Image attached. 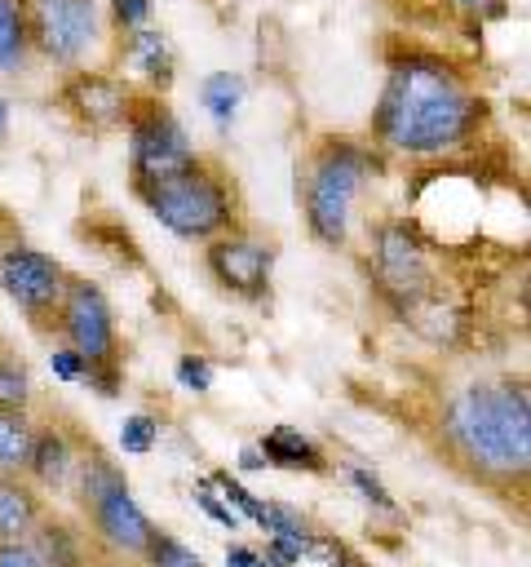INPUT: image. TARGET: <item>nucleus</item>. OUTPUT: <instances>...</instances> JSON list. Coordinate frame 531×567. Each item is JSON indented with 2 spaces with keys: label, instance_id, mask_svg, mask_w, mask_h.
<instances>
[{
  "label": "nucleus",
  "instance_id": "nucleus-13",
  "mask_svg": "<svg viewBox=\"0 0 531 567\" xmlns=\"http://www.w3.org/2000/svg\"><path fill=\"white\" fill-rule=\"evenodd\" d=\"M257 452H261L266 465H274V470H305V474H323V470H327L319 443L305 439V434L292 430V425H274V430H266L261 443H257Z\"/></svg>",
  "mask_w": 531,
  "mask_h": 567
},
{
  "label": "nucleus",
  "instance_id": "nucleus-10",
  "mask_svg": "<svg viewBox=\"0 0 531 567\" xmlns=\"http://www.w3.org/2000/svg\"><path fill=\"white\" fill-rule=\"evenodd\" d=\"M270 266L274 252L248 235H226L208 244V270L221 288L239 292V297H261L270 288Z\"/></svg>",
  "mask_w": 531,
  "mask_h": 567
},
{
  "label": "nucleus",
  "instance_id": "nucleus-5",
  "mask_svg": "<svg viewBox=\"0 0 531 567\" xmlns=\"http://www.w3.org/2000/svg\"><path fill=\"white\" fill-rule=\"evenodd\" d=\"M128 159H133V182L137 186L173 177V173L199 164L195 151H190L186 128L164 106H142L133 115V124H128Z\"/></svg>",
  "mask_w": 531,
  "mask_h": 567
},
{
  "label": "nucleus",
  "instance_id": "nucleus-14",
  "mask_svg": "<svg viewBox=\"0 0 531 567\" xmlns=\"http://www.w3.org/2000/svg\"><path fill=\"white\" fill-rule=\"evenodd\" d=\"M27 470H31V478H35L40 487H62V483L75 474V452H71L66 434H62V430L35 434V439H31V461H27Z\"/></svg>",
  "mask_w": 531,
  "mask_h": 567
},
{
  "label": "nucleus",
  "instance_id": "nucleus-32",
  "mask_svg": "<svg viewBox=\"0 0 531 567\" xmlns=\"http://www.w3.org/2000/svg\"><path fill=\"white\" fill-rule=\"evenodd\" d=\"M226 567H270V563H266V554L252 549V545H230V549H226Z\"/></svg>",
  "mask_w": 531,
  "mask_h": 567
},
{
  "label": "nucleus",
  "instance_id": "nucleus-27",
  "mask_svg": "<svg viewBox=\"0 0 531 567\" xmlns=\"http://www.w3.org/2000/svg\"><path fill=\"white\" fill-rule=\"evenodd\" d=\"M195 501H199V509H204L208 518H217V523H221V527H230V532L243 523V518H239V514L217 496V487H212L208 478H204V483H195Z\"/></svg>",
  "mask_w": 531,
  "mask_h": 567
},
{
  "label": "nucleus",
  "instance_id": "nucleus-20",
  "mask_svg": "<svg viewBox=\"0 0 531 567\" xmlns=\"http://www.w3.org/2000/svg\"><path fill=\"white\" fill-rule=\"evenodd\" d=\"M27 0H0V71H18L27 58Z\"/></svg>",
  "mask_w": 531,
  "mask_h": 567
},
{
  "label": "nucleus",
  "instance_id": "nucleus-9",
  "mask_svg": "<svg viewBox=\"0 0 531 567\" xmlns=\"http://www.w3.org/2000/svg\"><path fill=\"white\" fill-rule=\"evenodd\" d=\"M0 288L9 292V301L27 315H40L49 306L62 301V288H66V270L40 252V248H9L0 257Z\"/></svg>",
  "mask_w": 531,
  "mask_h": 567
},
{
  "label": "nucleus",
  "instance_id": "nucleus-31",
  "mask_svg": "<svg viewBox=\"0 0 531 567\" xmlns=\"http://www.w3.org/2000/svg\"><path fill=\"white\" fill-rule=\"evenodd\" d=\"M0 567H44L31 540H0Z\"/></svg>",
  "mask_w": 531,
  "mask_h": 567
},
{
  "label": "nucleus",
  "instance_id": "nucleus-17",
  "mask_svg": "<svg viewBox=\"0 0 531 567\" xmlns=\"http://www.w3.org/2000/svg\"><path fill=\"white\" fill-rule=\"evenodd\" d=\"M27 540L35 545V554H40L44 567H84L80 536H75L66 523H58V518H40Z\"/></svg>",
  "mask_w": 531,
  "mask_h": 567
},
{
  "label": "nucleus",
  "instance_id": "nucleus-7",
  "mask_svg": "<svg viewBox=\"0 0 531 567\" xmlns=\"http://www.w3.org/2000/svg\"><path fill=\"white\" fill-rule=\"evenodd\" d=\"M376 279L385 288V297H394L403 310H412L416 301H425L434 292L425 244L407 221H389L376 230Z\"/></svg>",
  "mask_w": 531,
  "mask_h": 567
},
{
  "label": "nucleus",
  "instance_id": "nucleus-23",
  "mask_svg": "<svg viewBox=\"0 0 531 567\" xmlns=\"http://www.w3.org/2000/svg\"><path fill=\"white\" fill-rule=\"evenodd\" d=\"M146 554V563L150 567H208L190 545H181L177 536H168V532H155L150 536V545L142 549Z\"/></svg>",
  "mask_w": 531,
  "mask_h": 567
},
{
  "label": "nucleus",
  "instance_id": "nucleus-2",
  "mask_svg": "<svg viewBox=\"0 0 531 567\" xmlns=\"http://www.w3.org/2000/svg\"><path fill=\"white\" fill-rule=\"evenodd\" d=\"M451 447L482 474H527L531 465V399L509 381H473L447 403Z\"/></svg>",
  "mask_w": 531,
  "mask_h": 567
},
{
  "label": "nucleus",
  "instance_id": "nucleus-29",
  "mask_svg": "<svg viewBox=\"0 0 531 567\" xmlns=\"http://www.w3.org/2000/svg\"><path fill=\"white\" fill-rule=\"evenodd\" d=\"M350 483L367 496V505H376V509H394V501H389V492L381 487V478H376V474H367L363 465H350Z\"/></svg>",
  "mask_w": 531,
  "mask_h": 567
},
{
  "label": "nucleus",
  "instance_id": "nucleus-25",
  "mask_svg": "<svg viewBox=\"0 0 531 567\" xmlns=\"http://www.w3.org/2000/svg\"><path fill=\"white\" fill-rule=\"evenodd\" d=\"M31 399V372L18 359H0V408H27Z\"/></svg>",
  "mask_w": 531,
  "mask_h": 567
},
{
  "label": "nucleus",
  "instance_id": "nucleus-28",
  "mask_svg": "<svg viewBox=\"0 0 531 567\" xmlns=\"http://www.w3.org/2000/svg\"><path fill=\"white\" fill-rule=\"evenodd\" d=\"M49 368H53V377H62V381H84L93 368H88V359H80L71 346H62V350H53L49 354Z\"/></svg>",
  "mask_w": 531,
  "mask_h": 567
},
{
  "label": "nucleus",
  "instance_id": "nucleus-35",
  "mask_svg": "<svg viewBox=\"0 0 531 567\" xmlns=\"http://www.w3.org/2000/svg\"><path fill=\"white\" fill-rule=\"evenodd\" d=\"M332 567H367L358 554H350V549H336V558H332Z\"/></svg>",
  "mask_w": 531,
  "mask_h": 567
},
{
  "label": "nucleus",
  "instance_id": "nucleus-33",
  "mask_svg": "<svg viewBox=\"0 0 531 567\" xmlns=\"http://www.w3.org/2000/svg\"><path fill=\"white\" fill-rule=\"evenodd\" d=\"M456 4H460L465 13H478V18H482V13H491V18L504 13V0H456Z\"/></svg>",
  "mask_w": 531,
  "mask_h": 567
},
{
  "label": "nucleus",
  "instance_id": "nucleus-1",
  "mask_svg": "<svg viewBox=\"0 0 531 567\" xmlns=\"http://www.w3.org/2000/svg\"><path fill=\"white\" fill-rule=\"evenodd\" d=\"M482 120V102L456 71L429 53H407L389 66L376 102V137L403 155H438L460 146Z\"/></svg>",
  "mask_w": 531,
  "mask_h": 567
},
{
  "label": "nucleus",
  "instance_id": "nucleus-15",
  "mask_svg": "<svg viewBox=\"0 0 531 567\" xmlns=\"http://www.w3.org/2000/svg\"><path fill=\"white\" fill-rule=\"evenodd\" d=\"M35 523H40V496L27 483L0 474V540H27Z\"/></svg>",
  "mask_w": 531,
  "mask_h": 567
},
{
  "label": "nucleus",
  "instance_id": "nucleus-22",
  "mask_svg": "<svg viewBox=\"0 0 531 567\" xmlns=\"http://www.w3.org/2000/svg\"><path fill=\"white\" fill-rule=\"evenodd\" d=\"M208 483L217 487V496L239 514V518H248V523H261V514H266V501L261 496H252L235 474H226V470H217V474H208Z\"/></svg>",
  "mask_w": 531,
  "mask_h": 567
},
{
  "label": "nucleus",
  "instance_id": "nucleus-36",
  "mask_svg": "<svg viewBox=\"0 0 531 567\" xmlns=\"http://www.w3.org/2000/svg\"><path fill=\"white\" fill-rule=\"evenodd\" d=\"M4 133H9V102L0 97V137H4Z\"/></svg>",
  "mask_w": 531,
  "mask_h": 567
},
{
  "label": "nucleus",
  "instance_id": "nucleus-24",
  "mask_svg": "<svg viewBox=\"0 0 531 567\" xmlns=\"http://www.w3.org/2000/svg\"><path fill=\"white\" fill-rule=\"evenodd\" d=\"M155 439H159V421H155V416H146V412L124 416V425H119V447H124L128 456H146V452L155 447Z\"/></svg>",
  "mask_w": 531,
  "mask_h": 567
},
{
  "label": "nucleus",
  "instance_id": "nucleus-21",
  "mask_svg": "<svg viewBox=\"0 0 531 567\" xmlns=\"http://www.w3.org/2000/svg\"><path fill=\"white\" fill-rule=\"evenodd\" d=\"M266 536H274V540H288V545H296L301 554H310V540H314V532H310V523L292 509V505H283V501H266V514H261V523H257Z\"/></svg>",
  "mask_w": 531,
  "mask_h": 567
},
{
  "label": "nucleus",
  "instance_id": "nucleus-34",
  "mask_svg": "<svg viewBox=\"0 0 531 567\" xmlns=\"http://www.w3.org/2000/svg\"><path fill=\"white\" fill-rule=\"evenodd\" d=\"M239 465H243V470H266V456L257 452V443H248V447L239 452Z\"/></svg>",
  "mask_w": 531,
  "mask_h": 567
},
{
  "label": "nucleus",
  "instance_id": "nucleus-16",
  "mask_svg": "<svg viewBox=\"0 0 531 567\" xmlns=\"http://www.w3.org/2000/svg\"><path fill=\"white\" fill-rule=\"evenodd\" d=\"M128 66L133 71H142L150 84H173V66H177V58H173V49H168V40L159 35V31H133L128 35Z\"/></svg>",
  "mask_w": 531,
  "mask_h": 567
},
{
  "label": "nucleus",
  "instance_id": "nucleus-18",
  "mask_svg": "<svg viewBox=\"0 0 531 567\" xmlns=\"http://www.w3.org/2000/svg\"><path fill=\"white\" fill-rule=\"evenodd\" d=\"M31 439H35V430H31L27 412L0 408V474L18 478V474L27 470V461H31Z\"/></svg>",
  "mask_w": 531,
  "mask_h": 567
},
{
  "label": "nucleus",
  "instance_id": "nucleus-4",
  "mask_svg": "<svg viewBox=\"0 0 531 567\" xmlns=\"http://www.w3.org/2000/svg\"><path fill=\"white\" fill-rule=\"evenodd\" d=\"M363 173H367V155L350 142H336L314 159L310 182H305V217H310L314 239L341 244L350 235V213H354Z\"/></svg>",
  "mask_w": 531,
  "mask_h": 567
},
{
  "label": "nucleus",
  "instance_id": "nucleus-30",
  "mask_svg": "<svg viewBox=\"0 0 531 567\" xmlns=\"http://www.w3.org/2000/svg\"><path fill=\"white\" fill-rule=\"evenodd\" d=\"M111 13L124 31H142V22L150 18V0H111Z\"/></svg>",
  "mask_w": 531,
  "mask_h": 567
},
{
  "label": "nucleus",
  "instance_id": "nucleus-3",
  "mask_svg": "<svg viewBox=\"0 0 531 567\" xmlns=\"http://www.w3.org/2000/svg\"><path fill=\"white\" fill-rule=\"evenodd\" d=\"M137 195L159 217V226H168L177 239H212L230 221L226 186L208 168H199V164H190V168H181L173 177L137 186Z\"/></svg>",
  "mask_w": 531,
  "mask_h": 567
},
{
  "label": "nucleus",
  "instance_id": "nucleus-11",
  "mask_svg": "<svg viewBox=\"0 0 531 567\" xmlns=\"http://www.w3.org/2000/svg\"><path fill=\"white\" fill-rule=\"evenodd\" d=\"M88 514H93L97 532L106 536V545H115V549H124V554H142V549L150 545V536H155L150 518H146V514H142V505L133 501L128 483H119V487L102 492V496L88 505Z\"/></svg>",
  "mask_w": 531,
  "mask_h": 567
},
{
  "label": "nucleus",
  "instance_id": "nucleus-26",
  "mask_svg": "<svg viewBox=\"0 0 531 567\" xmlns=\"http://www.w3.org/2000/svg\"><path fill=\"white\" fill-rule=\"evenodd\" d=\"M177 381L186 390H195V394H208L212 390V363L204 354H181L177 359Z\"/></svg>",
  "mask_w": 531,
  "mask_h": 567
},
{
  "label": "nucleus",
  "instance_id": "nucleus-6",
  "mask_svg": "<svg viewBox=\"0 0 531 567\" xmlns=\"http://www.w3.org/2000/svg\"><path fill=\"white\" fill-rule=\"evenodd\" d=\"M58 310H62L66 346H71L80 359H88V368H115V346H119V337H115V315H111L102 288L88 284V279H66Z\"/></svg>",
  "mask_w": 531,
  "mask_h": 567
},
{
  "label": "nucleus",
  "instance_id": "nucleus-8",
  "mask_svg": "<svg viewBox=\"0 0 531 567\" xmlns=\"http://www.w3.org/2000/svg\"><path fill=\"white\" fill-rule=\"evenodd\" d=\"M31 31L44 58L75 62L97 40V9L93 0H27Z\"/></svg>",
  "mask_w": 531,
  "mask_h": 567
},
{
  "label": "nucleus",
  "instance_id": "nucleus-12",
  "mask_svg": "<svg viewBox=\"0 0 531 567\" xmlns=\"http://www.w3.org/2000/svg\"><path fill=\"white\" fill-rule=\"evenodd\" d=\"M62 102H66V111H75L93 128H111V124L128 120V93H124V84L111 80V75H97V71L71 75L66 89H62Z\"/></svg>",
  "mask_w": 531,
  "mask_h": 567
},
{
  "label": "nucleus",
  "instance_id": "nucleus-19",
  "mask_svg": "<svg viewBox=\"0 0 531 567\" xmlns=\"http://www.w3.org/2000/svg\"><path fill=\"white\" fill-rule=\"evenodd\" d=\"M199 102H204V111L226 128V124L239 115V106H243V75H235V71H212V75H204Z\"/></svg>",
  "mask_w": 531,
  "mask_h": 567
}]
</instances>
